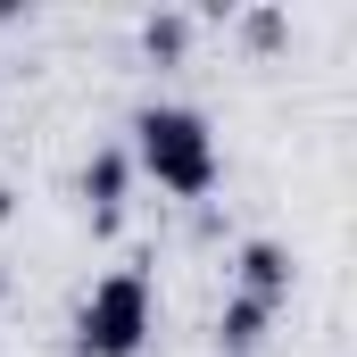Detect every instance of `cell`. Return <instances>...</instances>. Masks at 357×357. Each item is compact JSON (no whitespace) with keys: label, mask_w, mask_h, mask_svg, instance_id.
Returning a JSON list of instances; mask_svg holds the SVG:
<instances>
[{"label":"cell","mask_w":357,"mask_h":357,"mask_svg":"<svg viewBox=\"0 0 357 357\" xmlns=\"http://www.w3.org/2000/svg\"><path fill=\"white\" fill-rule=\"evenodd\" d=\"M133 158H142V175L167 183L175 199H208L216 191V133L183 100H158V108L133 116Z\"/></svg>","instance_id":"cell-1"},{"label":"cell","mask_w":357,"mask_h":357,"mask_svg":"<svg viewBox=\"0 0 357 357\" xmlns=\"http://www.w3.org/2000/svg\"><path fill=\"white\" fill-rule=\"evenodd\" d=\"M142 341H150V274H100L91 299L75 307V357H142Z\"/></svg>","instance_id":"cell-2"},{"label":"cell","mask_w":357,"mask_h":357,"mask_svg":"<svg viewBox=\"0 0 357 357\" xmlns=\"http://www.w3.org/2000/svg\"><path fill=\"white\" fill-rule=\"evenodd\" d=\"M241 299H258V307L291 299V250L282 241H241Z\"/></svg>","instance_id":"cell-3"},{"label":"cell","mask_w":357,"mask_h":357,"mask_svg":"<svg viewBox=\"0 0 357 357\" xmlns=\"http://www.w3.org/2000/svg\"><path fill=\"white\" fill-rule=\"evenodd\" d=\"M125 175H133V158L125 150H100L84 167V199H91V216L100 225H116V208H125Z\"/></svg>","instance_id":"cell-4"},{"label":"cell","mask_w":357,"mask_h":357,"mask_svg":"<svg viewBox=\"0 0 357 357\" xmlns=\"http://www.w3.org/2000/svg\"><path fill=\"white\" fill-rule=\"evenodd\" d=\"M266 324H274V307H258V299H225V316H216V341H225V357H250L258 341H266Z\"/></svg>","instance_id":"cell-5"},{"label":"cell","mask_w":357,"mask_h":357,"mask_svg":"<svg viewBox=\"0 0 357 357\" xmlns=\"http://www.w3.org/2000/svg\"><path fill=\"white\" fill-rule=\"evenodd\" d=\"M142 42H150V59H175L183 42H191V17H150V25H142Z\"/></svg>","instance_id":"cell-6"}]
</instances>
